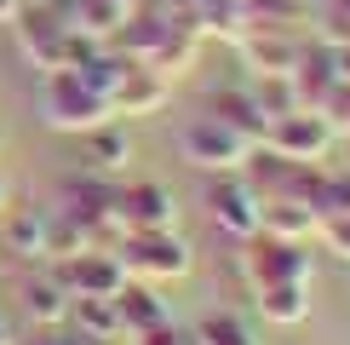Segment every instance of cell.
Segmentation results:
<instances>
[{
	"mask_svg": "<svg viewBox=\"0 0 350 345\" xmlns=\"http://www.w3.org/2000/svg\"><path fill=\"white\" fill-rule=\"evenodd\" d=\"M69 29L75 23H69L64 12L29 0V6H18V52L35 69H57V64H69Z\"/></svg>",
	"mask_w": 350,
	"mask_h": 345,
	"instance_id": "5",
	"label": "cell"
},
{
	"mask_svg": "<svg viewBox=\"0 0 350 345\" xmlns=\"http://www.w3.org/2000/svg\"><path fill=\"white\" fill-rule=\"evenodd\" d=\"M196 340H201V345H253L247 322H241V316H230V311H213V316H201Z\"/></svg>",
	"mask_w": 350,
	"mask_h": 345,
	"instance_id": "19",
	"label": "cell"
},
{
	"mask_svg": "<svg viewBox=\"0 0 350 345\" xmlns=\"http://www.w3.org/2000/svg\"><path fill=\"white\" fill-rule=\"evenodd\" d=\"M29 345H52V328H40V334H35V340H29Z\"/></svg>",
	"mask_w": 350,
	"mask_h": 345,
	"instance_id": "24",
	"label": "cell"
},
{
	"mask_svg": "<svg viewBox=\"0 0 350 345\" xmlns=\"http://www.w3.org/2000/svg\"><path fill=\"white\" fill-rule=\"evenodd\" d=\"M207 213L224 236L247 242L258 230V190L247 179H218V184H207Z\"/></svg>",
	"mask_w": 350,
	"mask_h": 345,
	"instance_id": "9",
	"label": "cell"
},
{
	"mask_svg": "<svg viewBox=\"0 0 350 345\" xmlns=\"http://www.w3.org/2000/svg\"><path fill=\"white\" fill-rule=\"evenodd\" d=\"M241 277L247 288H270V282H310V248L270 230H253L241 242Z\"/></svg>",
	"mask_w": 350,
	"mask_h": 345,
	"instance_id": "4",
	"label": "cell"
},
{
	"mask_svg": "<svg viewBox=\"0 0 350 345\" xmlns=\"http://www.w3.org/2000/svg\"><path fill=\"white\" fill-rule=\"evenodd\" d=\"M18 6H23V0H0V23H12V18H18Z\"/></svg>",
	"mask_w": 350,
	"mask_h": 345,
	"instance_id": "23",
	"label": "cell"
},
{
	"mask_svg": "<svg viewBox=\"0 0 350 345\" xmlns=\"http://www.w3.org/2000/svg\"><path fill=\"white\" fill-rule=\"evenodd\" d=\"M126 6H133V0H126Z\"/></svg>",
	"mask_w": 350,
	"mask_h": 345,
	"instance_id": "27",
	"label": "cell"
},
{
	"mask_svg": "<svg viewBox=\"0 0 350 345\" xmlns=\"http://www.w3.org/2000/svg\"><path fill=\"white\" fill-rule=\"evenodd\" d=\"M0 242H6V248H18L23 259H40V242H46V213L18 207L12 219H0Z\"/></svg>",
	"mask_w": 350,
	"mask_h": 345,
	"instance_id": "17",
	"label": "cell"
},
{
	"mask_svg": "<svg viewBox=\"0 0 350 345\" xmlns=\"http://www.w3.org/2000/svg\"><path fill=\"white\" fill-rule=\"evenodd\" d=\"M0 213H6V179H0Z\"/></svg>",
	"mask_w": 350,
	"mask_h": 345,
	"instance_id": "26",
	"label": "cell"
},
{
	"mask_svg": "<svg viewBox=\"0 0 350 345\" xmlns=\"http://www.w3.org/2000/svg\"><path fill=\"white\" fill-rule=\"evenodd\" d=\"M115 259H121L126 277H138V282H178V277H189V265H196V253H189V242L178 230H121Z\"/></svg>",
	"mask_w": 350,
	"mask_h": 345,
	"instance_id": "2",
	"label": "cell"
},
{
	"mask_svg": "<svg viewBox=\"0 0 350 345\" xmlns=\"http://www.w3.org/2000/svg\"><path fill=\"white\" fill-rule=\"evenodd\" d=\"M40 121H46L52 133H86V127L115 121V115H109V98L98 92L75 64H57V69L40 75Z\"/></svg>",
	"mask_w": 350,
	"mask_h": 345,
	"instance_id": "1",
	"label": "cell"
},
{
	"mask_svg": "<svg viewBox=\"0 0 350 345\" xmlns=\"http://www.w3.org/2000/svg\"><path fill=\"white\" fill-rule=\"evenodd\" d=\"M121 18H126V0H75V12H69V23L98 40H109L121 29Z\"/></svg>",
	"mask_w": 350,
	"mask_h": 345,
	"instance_id": "18",
	"label": "cell"
},
{
	"mask_svg": "<svg viewBox=\"0 0 350 345\" xmlns=\"http://www.w3.org/2000/svg\"><path fill=\"white\" fill-rule=\"evenodd\" d=\"M23 311L35 328H57L69 316V288L57 282V270H35V277H23Z\"/></svg>",
	"mask_w": 350,
	"mask_h": 345,
	"instance_id": "12",
	"label": "cell"
},
{
	"mask_svg": "<svg viewBox=\"0 0 350 345\" xmlns=\"http://www.w3.org/2000/svg\"><path fill=\"white\" fill-rule=\"evenodd\" d=\"M126 155H133V144H126L121 127H109V121L86 127V162H92V172H115V167H126Z\"/></svg>",
	"mask_w": 350,
	"mask_h": 345,
	"instance_id": "16",
	"label": "cell"
},
{
	"mask_svg": "<svg viewBox=\"0 0 350 345\" xmlns=\"http://www.w3.org/2000/svg\"><path fill=\"white\" fill-rule=\"evenodd\" d=\"M178 150H184V162L201 167V172H236L247 162V150H253V138L236 133L230 121H218L207 110V115H196V121L178 127Z\"/></svg>",
	"mask_w": 350,
	"mask_h": 345,
	"instance_id": "3",
	"label": "cell"
},
{
	"mask_svg": "<svg viewBox=\"0 0 350 345\" xmlns=\"http://www.w3.org/2000/svg\"><path fill=\"white\" fill-rule=\"evenodd\" d=\"M253 294H258L265 322H275V328H293L310 316V282H270V288H253Z\"/></svg>",
	"mask_w": 350,
	"mask_h": 345,
	"instance_id": "14",
	"label": "cell"
},
{
	"mask_svg": "<svg viewBox=\"0 0 350 345\" xmlns=\"http://www.w3.org/2000/svg\"><path fill=\"white\" fill-rule=\"evenodd\" d=\"M0 345H12V328H6V322H0Z\"/></svg>",
	"mask_w": 350,
	"mask_h": 345,
	"instance_id": "25",
	"label": "cell"
},
{
	"mask_svg": "<svg viewBox=\"0 0 350 345\" xmlns=\"http://www.w3.org/2000/svg\"><path fill=\"white\" fill-rule=\"evenodd\" d=\"M52 345H104V340L86 334V328H75V322H57L52 328Z\"/></svg>",
	"mask_w": 350,
	"mask_h": 345,
	"instance_id": "21",
	"label": "cell"
},
{
	"mask_svg": "<svg viewBox=\"0 0 350 345\" xmlns=\"http://www.w3.org/2000/svg\"><path fill=\"white\" fill-rule=\"evenodd\" d=\"M333 69H339V81L350 86V40H339V47H333Z\"/></svg>",
	"mask_w": 350,
	"mask_h": 345,
	"instance_id": "22",
	"label": "cell"
},
{
	"mask_svg": "<svg viewBox=\"0 0 350 345\" xmlns=\"http://www.w3.org/2000/svg\"><path fill=\"white\" fill-rule=\"evenodd\" d=\"M64 322H75V328H86V334H98L104 345H121L126 340V328H121V311H115V294L104 299V294H81V299H69V316Z\"/></svg>",
	"mask_w": 350,
	"mask_h": 345,
	"instance_id": "13",
	"label": "cell"
},
{
	"mask_svg": "<svg viewBox=\"0 0 350 345\" xmlns=\"http://www.w3.org/2000/svg\"><path fill=\"white\" fill-rule=\"evenodd\" d=\"M167 104V75H155L150 64H126L121 69V81H115V92H109V115H126V121H133V115H155Z\"/></svg>",
	"mask_w": 350,
	"mask_h": 345,
	"instance_id": "10",
	"label": "cell"
},
{
	"mask_svg": "<svg viewBox=\"0 0 350 345\" xmlns=\"http://www.w3.org/2000/svg\"><path fill=\"white\" fill-rule=\"evenodd\" d=\"M115 225H121V230H172V225H178L172 190H167V184H155V179L115 190Z\"/></svg>",
	"mask_w": 350,
	"mask_h": 345,
	"instance_id": "8",
	"label": "cell"
},
{
	"mask_svg": "<svg viewBox=\"0 0 350 345\" xmlns=\"http://www.w3.org/2000/svg\"><path fill=\"white\" fill-rule=\"evenodd\" d=\"M115 311H121L126 340H133V334H144V328H161V322H167L161 282H138V277H126V282H121V294H115Z\"/></svg>",
	"mask_w": 350,
	"mask_h": 345,
	"instance_id": "11",
	"label": "cell"
},
{
	"mask_svg": "<svg viewBox=\"0 0 350 345\" xmlns=\"http://www.w3.org/2000/svg\"><path fill=\"white\" fill-rule=\"evenodd\" d=\"M316 236H322L339 259H350V213H322V219H316Z\"/></svg>",
	"mask_w": 350,
	"mask_h": 345,
	"instance_id": "20",
	"label": "cell"
},
{
	"mask_svg": "<svg viewBox=\"0 0 350 345\" xmlns=\"http://www.w3.org/2000/svg\"><path fill=\"white\" fill-rule=\"evenodd\" d=\"M52 270H57V282L69 288V299H81V294H121V282H126V265L115 259V248H81V253H69V259H52Z\"/></svg>",
	"mask_w": 350,
	"mask_h": 345,
	"instance_id": "6",
	"label": "cell"
},
{
	"mask_svg": "<svg viewBox=\"0 0 350 345\" xmlns=\"http://www.w3.org/2000/svg\"><path fill=\"white\" fill-rule=\"evenodd\" d=\"M265 144L282 155H293V162H316V155H327L333 144V121L322 110H287L275 115V121L265 127Z\"/></svg>",
	"mask_w": 350,
	"mask_h": 345,
	"instance_id": "7",
	"label": "cell"
},
{
	"mask_svg": "<svg viewBox=\"0 0 350 345\" xmlns=\"http://www.w3.org/2000/svg\"><path fill=\"white\" fill-rule=\"evenodd\" d=\"M207 110L218 115V121H230V127H236V133H247V138H253V144H265V110H258L253 104V92H236V86H224V92H213L207 98Z\"/></svg>",
	"mask_w": 350,
	"mask_h": 345,
	"instance_id": "15",
	"label": "cell"
}]
</instances>
